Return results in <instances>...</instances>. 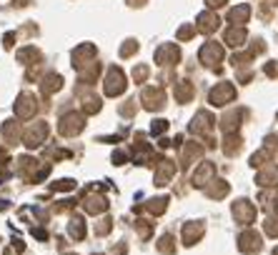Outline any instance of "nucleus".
<instances>
[{"instance_id": "obj_1", "label": "nucleus", "mask_w": 278, "mask_h": 255, "mask_svg": "<svg viewBox=\"0 0 278 255\" xmlns=\"http://www.w3.org/2000/svg\"><path fill=\"white\" fill-rule=\"evenodd\" d=\"M220 58H223V48H220L218 43H206V48L201 50V60L208 63L210 68H218Z\"/></svg>"}, {"instance_id": "obj_13", "label": "nucleus", "mask_w": 278, "mask_h": 255, "mask_svg": "<svg viewBox=\"0 0 278 255\" xmlns=\"http://www.w3.org/2000/svg\"><path fill=\"white\" fill-rule=\"evenodd\" d=\"M210 8H220V5H226V0H208Z\"/></svg>"}, {"instance_id": "obj_6", "label": "nucleus", "mask_w": 278, "mask_h": 255, "mask_svg": "<svg viewBox=\"0 0 278 255\" xmlns=\"http://www.w3.org/2000/svg\"><path fill=\"white\" fill-rule=\"evenodd\" d=\"M226 40H228V45H233V48H236V45H241V43L246 40V33H243V30L231 28V30L226 33Z\"/></svg>"}, {"instance_id": "obj_3", "label": "nucleus", "mask_w": 278, "mask_h": 255, "mask_svg": "<svg viewBox=\"0 0 278 255\" xmlns=\"http://www.w3.org/2000/svg\"><path fill=\"white\" fill-rule=\"evenodd\" d=\"M155 60H158L160 65L178 63V48H176V45H165V48H160V50L155 53Z\"/></svg>"}, {"instance_id": "obj_4", "label": "nucleus", "mask_w": 278, "mask_h": 255, "mask_svg": "<svg viewBox=\"0 0 278 255\" xmlns=\"http://www.w3.org/2000/svg\"><path fill=\"white\" fill-rule=\"evenodd\" d=\"M123 90V75H121V70H110V85H105V93L108 95H118Z\"/></svg>"}, {"instance_id": "obj_11", "label": "nucleus", "mask_w": 278, "mask_h": 255, "mask_svg": "<svg viewBox=\"0 0 278 255\" xmlns=\"http://www.w3.org/2000/svg\"><path fill=\"white\" fill-rule=\"evenodd\" d=\"M191 95H193L191 85H181V88H178V98H181V100H183V98H191Z\"/></svg>"}, {"instance_id": "obj_10", "label": "nucleus", "mask_w": 278, "mask_h": 255, "mask_svg": "<svg viewBox=\"0 0 278 255\" xmlns=\"http://www.w3.org/2000/svg\"><path fill=\"white\" fill-rule=\"evenodd\" d=\"M68 123H78V118H75V115H68ZM61 130H63V133H75L78 125H61Z\"/></svg>"}, {"instance_id": "obj_8", "label": "nucleus", "mask_w": 278, "mask_h": 255, "mask_svg": "<svg viewBox=\"0 0 278 255\" xmlns=\"http://www.w3.org/2000/svg\"><path fill=\"white\" fill-rule=\"evenodd\" d=\"M30 100H33L30 95H23V98H20V103H30ZM20 108H23V105H20ZM30 113H33V105H25V108L20 110V115H30Z\"/></svg>"}, {"instance_id": "obj_2", "label": "nucleus", "mask_w": 278, "mask_h": 255, "mask_svg": "<svg viewBox=\"0 0 278 255\" xmlns=\"http://www.w3.org/2000/svg\"><path fill=\"white\" fill-rule=\"evenodd\" d=\"M236 93H233V88L228 85V83H223V85H218L213 93H210V103H215V105H223L226 100H231Z\"/></svg>"}, {"instance_id": "obj_7", "label": "nucleus", "mask_w": 278, "mask_h": 255, "mask_svg": "<svg viewBox=\"0 0 278 255\" xmlns=\"http://www.w3.org/2000/svg\"><path fill=\"white\" fill-rule=\"evenodd\" d=\"M228 20H231V23H243V20H248V8H246V5H241V8L231 10Z\"/></svg>"}, {"instance_id": "obj_12", "label": "nucleus", "mask_w": 278, "mask_h": 255, "mask_svg": "<svg viewBox=\"0 0 278 255\" xmlns=\"http://www.w3.org/2000/svg\"><path fill=\"white\" fill-rule=\"evenodd\" d=\"M178 38H181V40H188V38H193V28H181V30H178Z\"/></svg>"}, {"instance_id": "obj_9", "label": "nucleus", "mask_w": 278, "mask_h": 255, "mask_svg": "<svg viewBox=\"0 0 278 255\" xmlns=\"http://www.w3.org/2000/svg\"><path fill=\"white\" fill-rule=\"evenodd\" d=\"M136 48H138V45H136V40H128V45H123V48H121V53H123V55H133V53H136Z\"/></svg>"}, {"instance_id": "obj_5", "label": "nucleus", "mask_w": 278, "mask_h": 255, "mask_svg": "<svg viewBox=\"0 0 278 255\" xmlns=\"http://www.w3.org/2000/svg\"><path fill=\"white\" fill-rule=\"evenodd\" d=\"M198 23H201V30H206V33H213L218 28V18L213 13H201L198 15Z\"/></svg>"}]
</instances>
